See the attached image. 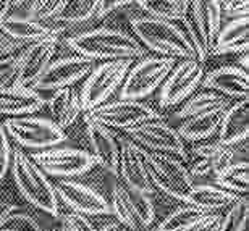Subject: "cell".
Returning a JSON list of instances; mask_svg holds the SVG:
<instances>
[{"label": "cell", "mask_w": 249, "mask_h": 231, "mask_svg": "<svg viewBox=\"0 0 249 231\" xmlns=\"http://www.w3.org/2000/svg\"><path fill=\"white\" fill-rule=\"evenodd\" d=\"M65 44L74 53L94 58L96 62L118 58H139L146 49L136 37L122 29L99 26L70 36Z\"/></svg>", "instance_id": "obj_1"}, {"label": "cell", "mask_w": 249, "mask_h": 231, "mask_svg": "<svg viewBox=\"0 0 249 231\" xmlns=\"http://www.w3.org/2000/svg\"><path fill=\"white\" fill-rule=\"evenodd\" d=\"M134 37L157 55L173 58H196L191 44L178 21H167L149 15H136L129 19Z\"/></svg>", "instance_id": "obj_2"}, {"label": "cell", "mask_w": 249, "mask_h": 231, "mask_svg": "<svg viewBox=\"0 0 249 231\" xmlns=\"http://www.w3.org/2000/svg\"><path fill=\"white\" fill-rule=\"evenodd\" d=\"M10 168H12L13 181L19 193L23 194V197L36 209L57 217L58 197L55 188L41 167L31 159V155L24 154L18 147L12 149Z\"/></svg>", "instance_id": "obj_3"}, {"label": "cell", "mask_w": 249, "mask_h": 231, "mask_svg": "<svg viewBox=\"0 0 249 231\" xmlns=\"http://www.w3.org/2000/svg\"><path fill=\"white\" fill-rule=\"evenodd\" d=\"M133 62L134 58H118L102 60L94 65V68L84 78L81 89L78 91L83 113L107 102L110 95L115 94Z\"/></svg>", "instance_id": "obj_4"}, {"label": "cell", "mask_w": 249, "mask_h": 231, "mask_svg": "<svg viewBox=\"0 0 249 231\" xmlns=\"http://www.w3.org/2000/svg\"><path fill=\"white\" fill-rule=\"evenodd\" d=\"M178 58L165 57V55H142L138 62H133L126 76H124L118 97L141 100L154 91H157L170 73Z\"/></svg>", "instance_id": "obj_5"}, {"label": "cell", "mask_w": 249, "mask_h": 231, "mask_svg": "<svg viewBox=\"0 0 249 231\" xmlns=\"http://www.w3.org/2000/svg\"><path fill=\"white\" fill-rule=\"evenodd\" d=\"M3 126L7 129L8 136L19 147L42 150L67 141L65 129L58 128L52 120L34 117L33 113L5 118Z\"/></svg>", "instance_id": "obj_6"}, {"label": "cell", "mask_w": 249, "mask_h": 231, "mask_svg": "<svg viewBox=\"0 0 249 231\" xmlns=\"http://www.w3.org/2000/svg\"><path fill=\"white\" fill-rule=\"evenodd\" d=\"M147 173L152 186L170 197L186 202L193 189V177L175 155L147 150Z\"/></svg>", "instance_id": "obj_7"}, {"label": "cell", "mask_w": 249, "mask_h": 231, "mask_svg": "<svg viewBox=\"0 0 249 231\" xmlns=\"http://www.w3.org/2000/svg\"><path fill=\"white\" fill-rule=\"evenodd\" d=\"M84 120H91L107 128L115 129H128L139 124L146 120L162 118L157 110L151 105L134 99H120L113 102H104L83 113Z\"/></svg>", "instance_id": "obj_8"}, {"label": "cell", "mask_w": 249, "mask_h": 231, "mask_svg": "<svg viewBox=\"0 0 249 231\" xmlns=\"http://www.w3.org/2000/svg\"><path fill=\"white\" fill-rule=\"evenodd\" d=\"M204 63L196 58H178L170 73L160 84L159 104L162 107H175L189 97L201 86L204 78Z\"/></svg>", "instance_id": "obj_9"}, {"label": "cell", "mask_w": 249, "mask_h": 231, "mask_svg": "<svg viewBox=\"0 0 249 231\" xmlns=\"http://www.w3.org/2000/svg\"><path fill=\"white\" fill-rule=\"evenodd\" d=\"M31 159L36 162L46 175L57 178H73L89 172L96 159L91 152L76 147H49L39 152L31 154Z\"/></svg>", "instance_id": "obj_10"}, {"label": "cell", "mask_w": 249, "mask_h": 231, "mask_svg": "<svg viewBox=\"0 0 249 231\" xmlns=\"http://www.w3.org/2000/svg\"><path fill=\"white\" fill-rule=\"evenodd\" d=\"M129 139L152 152L175 155L178 159H188L185 141L175 128L167 124L162 118H152L124 129Z\"/></svg>", "instance_id": "obj_11"}, {"label": "cell", "mask_w": 249, "mask_h": 231, "mask_svg": "<svg viewBox=\"0 0 249 231\" xmlns=\"http://www.w3.org/2000/svg\"><path fill=\"white\" fill-rule=\"evenodd\" d=\"M97 62L94 58L84 57V55L74 53L67 57L52 60L44 73L33 84L36 91H53L58 88L74 86L76 83L83 81L86 74L94 68Z\"/></svg>", "instance_id": "obj_12"}, {"label": "cell", "mask_w": 249, "mask_h": 231, "mask_svg": "<svg viewBox=\"0 0 249 231\" xmlns=\"http://www.w3.org/2000/svg\"><path fill=\"white\" fill-rule=\"evenodd\" d=\"M58 41H60L58 33L52 29V33H49L47 36L36 39L33 42H28L26 46L19 50L18 73L13 84L33 88L36 79L41 76L44 70L53 60V55L57 53Z\"/></svg>", "instance_id": "obj_13"}, {"label": "cell", "mask_w": 249, "mask_h": 231, "mask_svg": "<svg viewBox=\"0 0 249 231\" xmlns=\"http://www.w3.org/2000/svg\"><path fill=\"white\" fill-rule=\"evenodd\" d=\"M120 155H118V173L122 175L128 188L136 194H152L154 186L147 173V149L131 139L118 138Z\"/></svg>", "instance_id": "obj_14"}, {"label": "cell", "mask_w": 249, "mask_h": 231, "mask_svg": "<svg viewBox=\"0 0 249 231\" xmlns=\"http://www.w3.org/2000/svg\"><path fill=\"white\" fill-rule=\"evenodd\" d=\"M57 197H60L71 210L86 215L112 213L110 202L104 195L88 184L63 178L53 184Z\"/></svg>", "instance_id": "obj_15"}, {"label": "cell", "mask_w": 249, "mask_h": 231, "mask_svg": "<svg viewBox=\"0 0 249 231\" xmlns=\"http://www.w3.org/2000/svg\"><path fill=\"white\" fill-rule=\"evenodd\" d=\"M201 88L211 89L228 99H246L249 91L248 71L238 65H223L204 73Z\"/></svg>", "instance_id": "obj_16"}, {"label": "cell", "mask_w": 249, "mask_h": 231, "mask_svg": "<svg viewBox=\"0 0 249 231\" xmlns=\"http://www.w3.org/2000/svg\"><path fill=\"white\" fill-rule=\"evenodd\" d=\"M86 134L96 163L107 172L118 175V155H120V141L112 134L110 128L99 124L91 120H84Z\"/></svg>", "instance_id": "obj_17"}, {"label": "cell", "mask_w": 249, "mask_h": 231, "mask_svg": "<svg viewBox=\"0 0 249 231\" xmlns=\"http://www.w3.org/2000/svg\"><path fill=\"white\" fill-rule=\"evenodd\" d=\"M46 105L41 92L28 86H12L0 89V115L19 117V115L36 113Z\"/></svg>", "instance_id": "obj_18"}, {"label": "cell", "mask_w": 249, "mask_h": 231, "mask_svg": "<svg viewBox=\"0 0 249 231\" xmlns=\"http://www.w3.org/2000/svg\"><path fill=\"white\" fill-rule=\"evenodd\" d=\"M249 104L246 99H235L227 105L225 113L218 126V141L225 145H240L248 139Z\"/></svg>", "instance_id": "obj_19"}, {"label": "cell", "mask_w": 249, "mask_h": 231, "mask_svg": "<svg viewBox=\"0 0 249 231\" xmlns=\"http://www.w3.org/2000/svg\"><path fill=\"white\" fill-rule=\"evenodd\" d=\"M228 104L217 105V107H212L209 110H204L201 113L193 115V117L185 118L180 124V128L177 129L178 134H180L183 141H188V142L211 139L218 131V126H220V122Z\"/></svg>", "instance_id": "obj_20"}, {"label": "cell", "mask_w": 249, "mask_h": 231, "mask_svg": "<svg viewBox=\"0 0 249 231\" xmlns=\"http://www.w3.org/2000/svg\"><path fill=\"white\" fill-rule=\"evenodd\" d=\"M248 15L235 17L218 29L209 55H238L248 52Z\"/></svg>", "instance_id": "obj_21"}, {"label": "cell", "mask_w": 249, "mask_h": 231, "mask_svg": "<svg viewBox=\"0 0 249 231\" xmlns=\"http://www.w3.org/2000/svg\"><path fill=\"white\" fill-rule=\"evenodd\" d=\"M51 99L46 100L51 120L58 128L67 129L76 122L79 115H83L81 104H79L78 91L73 86L53 89Z\"/></svg>", "instance_id": "obj_22"}, {"label": "cell", "mask_w": 249, "mask_h": 231, "mask_svg": "<svg viewBox=\"0 0 249 231\" xmlns=\"http://www.w3.org/2000/svg\"><path fill=\"white\" fill-rule=\"evenodd\" d=\"M104 0H63L62 10L47 23L52 29L74 26V24H84L92 19H97L99 10H101Z\"/></svg>", "instance_id": "obj_23"}, {"label": "cell", "mask_w": 249, "mask_h": 231, "mask_svg": "<svg viewBox=\"0 0 249 231\" xmlns=\"http://www.w3.org/2000/svg\"><path fill=\"white\" fill-rule=\"evenodd\" d=\"M241 194L213 184H194L188 195V204L199 207L204 212H218L233 204Z\"/></svg>", "instance_id": "obj_24"}, {"label": "cell", "mask_w": 249, "mask_h": 231, "mask_svg": "<svg viewBox=\"0 0 249 231\" xmlns=\"http://www.w3.org/2000/svg\"><path fill=\"white\" fill-rule=\"evenodd\" d=\"M191 3L194 18L204 39V46L207 52H211L218 29L222 28V5L218 0H191Z\"/></svg>", "instance_id": "obj_25"}, {"label": "cell", "mask_w": 249, "mask_h": 231, "mask_svg": "<svg viewBox=\"0 0 249 231\" xmlns=\"http://www.w3.org/2000/svg\"><path fill=\"white\" fill-rule=\"evenodd\" d=\"M0 29L19 44H28L52 33V28L46 23L36 21L24 15H8L0 21Z\"/></svg>", "instance_id": "obj_26"}, {"label": "cell", "mask_w": 249, "mask_h": 231, "mask_svg": "<svg viewBox=\"0 0 249 231\" xmlns=\"http://www.w3.org/2000/svg\"><path fill=\"white\" fill-rule=\"evenodd\" d=\"M112 213L115 215L117 220L120 222L124 228L138 230L139 222L136 215V205L131 194L120 184H115L112 189V204H110Z\"/></svg>", "instance_id": "obj_27"}, {"label": "cell", "mask_w": 249, "mask_h": 231, "mask_svg": "<svg viewBox=\"0 0 249 231\" xmlns=\"http://www.w3.org/2000/svg\"><path fill=\"white\" fill-rule=\"evenodd\" d=\"M185 100L186 102L183 104V107L175 113V117L180 120H185L188 117H193V115H196V113L204 112V110H209L212 107H217V105L230 102L225 95L218 94L215 91H211V89H204V88H202V91H199V92L194 91Z\"/></svg>", "instance_id": "obj_28"}, {"label": "cell", "mask_w": 249, "mask_h": 231, "mask_svg": "<svg viewBox=\"0 0 249 231\" xmlns=\"http://www.w3.org/2000/svg\"><path fill=\"white\" fill-rule=\"evenodd\" d=\"M248 170L246 160H235L225 170L215 175V183L220 188L233 191L236 194H248Z\"/></svg>", "instance_id": "obj_29"}, {"label": "cell", "mask_w": 249, "mask_h": 231, "mask_svg": "<svg viewBox=\"0 0 249 231\" xmlns=\"http://www.w3.org/2000/svg\"><path fill=\"white\" fill-rule=\"evenodd\" d=\"M204 213H206L204 210L194 207L191 204L181 205L162 220V223L157 227V231H186Z\"/></svg>", "instance_id": "obj_30"}, {"label": "cell", "mask_w": 249, "mask_h": 231, "mask_svg": "<svg viewBox=\"0 0 249 231\" xmlns=\"http://www.w3.org/2000/svg\"><path fill=\"white\" fill-rule=\"evenodd\" d=\"M227 209L228 210L225 212V215H222L218 231H245L249 217V202L246 194L240 195Z\"/></svg>", "instance_id": "obj_31"}, {"label": "cell", "mask_w": 249, "mask_h": 231, "mask_svg": "<svg viewBox=\"0 0 249 231\" xmlns=\"http://www.w3.org/2000/svg\"><path fill=\"white\" fill-rule=\"evenodd\" d=\"M134 3L142 10L144 15L159 19L178 21L181 15V7L175 0H136Z\"/></svg>", "instance_id": "obj_32"}, {"label": "cell", "mask_w": 249, "mask_h": 231, "mask_svg": "<svg viewBox=\"0 0 249 231\" xmlns=\"http://www.w3.org/2000/svg\"><path fill=\"white\" fill-rule=\"evenodd\" d=\"M63 0H29L24 17L41 23H51L62 10Z\"/></svg>", "instance_id": "obj_33"}, {"label": "cell", "mask_w": 249, "mask_h": 231, "mask_svg": "<svg viewBox=\"0 0 249 231\" xmlns=\"http://www.w3.org/2000/svg\"><path fill=\"white\" fill-rule=\"evenodd\" d=\"M0 231H44L31 215L23 212H12L0 217Z\"/></svg>", "instance_id": "obj_34"}, {"label": "cell", "mask_w": 249, "mask_h": 231, "mask_svg": "<svg viewBox=\"0 0 249 231\" xmlns=\"http://www.w3.org/2000/svg\"><path fill=\"white\" fill-rule=\"evenodd\" d=\"M21 50V49H19ZM19 50L0 55V89L12 86L15 83L19 65Z\"/></svg>", "instance_id": "obj_35"}, {"label": "cell", "mask_w": 249, "mask_h": 231, "mask_svg": "<svg viewBox=\"0 0 249 231\" xmlns=\"http://www.w3.org/2000/svg\"><path fill=\"white\" fill-rule=\"evenodd\" d=\"M138 195H139V199L134 200V205H136V215H138L139 227L149 228L154 223V218H156L154 204H152V200L147 197V194H138Z\"/></svg>", "instance_id": "obj_36"}, {"label": "cell", "mask_w": 249, "mask_h": 231, "mask_svg": "<svg viewBox=\"0 0 249 231\" xmlns=\"http://www.w3.org/2000/svg\"><path fill=\"white\" fill-rule=\"evenodd\" d=\"M62 222L67 225V227L71 230V231H97L94 223L89 220V217L86 213H81V212H73L67 213L65 217L62 218Z\"/></svg>", "instance_id": "obj_37"}, {"label": "cell", "mask_w": 249, "mask_h": 231, "mask_svg": "<svg viewBox=\"0 0 249 231\" xmlns=\"http://www.w3.org/2000/svg\"><path fill=\"white\" fill-rule=\"evenodd\" d=\"M10 159H12V147H10V142H8L7 129L3 126V122L0 120V179L8 172Z\"/></svg>", "instance_id": "obj_38"}, {"label": "cell", "mask_w": 249, "mask_h": 231, "mask_svg": "<svg viewBox=\"0 0 249 231\" xmlns=\"http://www.w3.org/2000/svg\"><path fill=\"white\" fill-rule=\"evenodd\" d=\"M220 222H222V215L218 212H206L186 231H218Z\"/></svg>", "instance_id": "obj_39"}, {"label": "cell", "mask_w": 249, "mask_h": 231, "mask_svg": "<svg viewBox=\"0 0 249 231\" xmlns=\"http://www.w3.org/2000/svg\"><path fill=\"white\" fill-rule=\"evenodd\" d=\"M223 145H225V144H222L218 139H215V141H209V139L197 141L196 145L193 147V154H194V157L211 159L223 147Z\"/></svg>", "instance_id": "obj_40"}, {"label": "cell", "mask_w": 249, "mask_h": 231, "mask_svg": "<svg viewBox=\"0 0 249 231\" xmlns=\"http://www.w3.org/2000/svg\"><path fill=\"white\" fill-rule=\"evenodd\" d=\"M189 175L194 177H206V175L212 173V157L204 159V157H196V160L191 163V167L188 168Z\"/></svg>", "instance_id": "obj_41"}, {"label": "cell", "mask_w": 249, "mask_h": 231, "mask_svg": "<svg viewBox=\"0 0 249 231\" xmlns=\"http://www.w3.org/2000/svg\"><path fill=\"white\" fill-rule=\"evenodd\" d=\"M26 44H19L17 41H13L12 37L7 36L2 29H0V55H5V53H12V52H17V50L23 49Z\"/></svg>", "instance_id": "obj_42"}, {"label": "cell", "mask_w": 249, "mask_h": 231, "mask_svg": "<svg viewBox=\"0 0 249 231\" xmlns=\"http://www.w3.org/2000/svg\"><path fill=\"white\" fill-rule=\"evenodd\" d=\"M248 0H235L230 7L225 8L222 12V15H227L228 18H235V17H245L248 15Z\"/></svg>", "instance_id": "obj_43"}, {"label": "cell", "mask_w": 249, "mask_h": 231, "mask_svg": "<svg viewBox=\"0 0 249 231\" xmlns=\"http://www.w3.org/2000/svg\"><path fill=\"white\" fill-rule=\"evenodd\" d=\"M13 7H15V0H0V21L5 17H8Z\"/></svg>", "instance_id": "obj_44"}, {"label": "cell", "mask_w": 249, "mask_h": 231, "mask_svg": "<svg viewBox=\"0 0 249 231\" xmlns=\"http://www.w3.org/2000/svg\"><path fill=\"white\" fill-rule=\"evenodd\" d=\"M101 231H126V228H123L122 223H107L101 228Z\"/></svg>", "instance_id": "obj_45"}, {"label": "cell", "mask_w": 249, "mask_h": 231, "mask_svg": "<svg viewBox=\"0 0 249 231\" xmlns=\"http://www.w3.org/2000/svg\"><path fill=\"white\" fill-rule=\"evenodd\" d=\"M12 210H17V207L12 204H7V202H3V200H0V217L8 212H12Z\"/></svg>", "instance_id": "obj_46"}, {"label": "cell", "mask_w": 249, "mask_h": 231, "mask_svg": "<svg viewBox=\"0 0 249 231\" xmlns=\"http://www.w3.org/2000/svg\"><path fill=\"white\" fill-rule=\"evenodd\" d=\"M240 55V58H238V67H241L243 70H246L248 71V52H241V53H238Z\"/></svg>", "instance_id": "obj_47"}, {"label": "cell", "mask_w": 249, "mask_h": 231, "mask_svg": "<svg viewBox=\"0 0 249 231\" xmlns=\"http://www.w3.org/2000/svg\"><path fill=\"white\" fill-rule=\"evenodd\" d=\"M220 2V5H222V10H225V8H228L230 5L235 2V0H218Z\"/></svg>", "instance_id": "obj_48"}, {"label": "cell", "mask_w": 249, "mask_h": 231, "mask_svg": "<svg viewBox=\"0 0 249 231\" xmlns=\"http://www.w3.org/2000/svg\"><path fill=\"white\" fill-rule=\"evenodd\" d=\"M175 2H177V3L180 5V7L183 8V7H185V5H186V3L189 2V0H175Z\"/></svg>", "instance_id": "obj_49"}, {"label": "cell", "mask_w": 249, "mask_h": 231, "mask_svg": "<svg viewBox=\"0 0 249 231\" xmlns=\"http://www.w3.org/2000/svg\"><path fill=\"white\" fill-rule=\"evenodd\" d=\"M60 231H71V230H70V228L67 227V225L63 223V225H62V228H60Z\"/></svg>", "instance_id": "obj_50"}, {"label": "cell", "mask_w": 249, "mask_h": 231, "mask_svg": "<svg viewBox=\"0 0 249 231\" xmlns=\"http://www.w3.org/2000/svg\"><path fill=\"white\" fill-rule=\"evenodd\" d=\"M24 2H26V0H15V5L18 7V5H21V3H24Z\"/></svg>", "instance_id": "obj_51"}]
</instances>
